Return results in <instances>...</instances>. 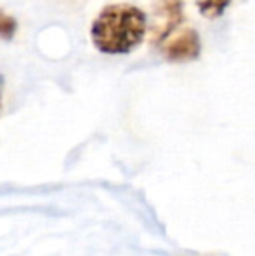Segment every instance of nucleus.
<instances>
[{
	"label": "nucleus",
	"instance_id": "nucleus-1",
	"mask_svg": "<svg viewBox=\"0 0 255 256\" xmlns=\"http://www.w3.org/2000/svg\"><path fill=\"white\" fill-rule=\"evenodd\" d=\"M149 30L147 14L131 4H112L102 9L91 24L96 51L110 56L131 52L142 44Z\"/></svg>",
	"mask_w": 255,
	"mask_h": 256
},
{
	"label": "nucleus",
	"instance_id": "nucleus-2",
	"mask_svg": "<svg viewBox=\"0 0 255 256\" xmlns=\"http://www.w3.org/2000/svg\"><path fill=\"white\" fill-rule=\"evenodd\" d=\"M184 21L182 0H156L154 23L149 24L152 44H163Z\"/></svg>",
	"mask_w": 255,
	"mask_h": 256
},
{
	"label": "nucleus",
	"instance_id": "nucleus-3",
	"mask_svg": "<svg viewBox=\"0 0 255 256\" xmlns=\"http://www.w3.org/2000/svg\"><path fill=\"white\" fill-rule=\"evenodd\" d=\"M163 54L168 61L173 63H187L199 58L201 40L194 28H185L163 46Z\"/></svg>",
	"mask_w": 255,
	"mask_h": 256
},
{
	"label": "nucleus",
	"instance_id": "nucleus-4",
	"mask_svg": "<svg viewBox=\"0 0 255 256\" xmlns=\"http://www.w3.org/2000/svg\"><path fill=\"white\" fill-rule=\"evenodd\" d=\"M232 0H196V6L199 9L201 16L206 20H217L225 12Z\"/></svg>",
	"mask_w": 255,
	"mask_h": 256
},
{
	"label": "nucleus",
	"instance_id": "nucleus-5",
	"mask_svg": "<svg viewBox=\"0 0 255 256\" xmlns=\"http://www.w3.org/2000/svg\"><path fill=\"white\" fill-rule=\"evenodd\" d=\"M18 30V23L13 16L6 14L4 10H0V38L4 40H11L14 37Z\"/></svg>",
	"mask_w": 255,
	"mask_h": 256
},
{
	"label": "nucleus",
	"instance_id": "nucleus-6",
	"mask_svg": "<svg viewBox=\"0 0 255 256\" xmlns=\"http://www.w3.org/2000/svg\"><path fill=\"white\" fill-rule=\"evenodd\" d=\"M2 84L4 82H2V77H0V103H2Z\"/></svg>",
	"mask_w": 255,
	"mask_h": 256
}]
</instances>
